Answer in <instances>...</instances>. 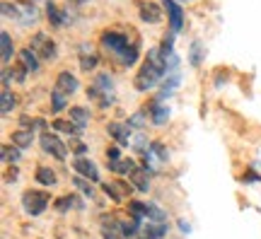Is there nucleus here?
Here are the masks:
<instances>
[{
	"label": "nucleus",
	"mask_w": 261,
	"mask_h": 239,
	"mask_svg": "<svg viewBox=\"0 0 261 239\" xmlns=\"http://www.w3.org/2000/svg\"><path fill=\"white\" fill-rule=\"evenodd\" d=\"M10 70V75H12V77H15V80H17V83H24V77H27V68H24V65L22 63H17V65H12V68H8Z\"/></svg>",
	"instance_id": "4c0bfd02"
},
{
	"label": "nucleus",
	"mask_w": 261,
	"mask_h": 239,
	"mask_svg": "<svg viewBox=\"0 0 261 239\" xmlns=\"http://www.w3.org/2000/svg\"><path fill=\"white\" fill-rule=\"evenodd\" d=\"M75 186H80V191H85V193H90L92 196V186H90V179H75Z\"/></svg>",
	"instance_id": "a19ab883"
},
{
	"label": "nucleus",
	"mask_w": 261,
	"mask_h": 239,
	"mask_svg": "<svg viewBox=\"0 0 261 239\" xmlns=\"http://www.w3.org/2000/svg\"><path fill=\"white\" fill-rule=\"evenodd\" d=\"M109 169H112L114 174H128L130 176L133 172H136V162L121 157V160H116V162H109Z\"/></svg>",
	"instance_id": "4be33fe9"
},
{
	"label": "nucleus",
	"mask_w": 261,
	"mask_h": 239,
	"mask_svg": "<svg viewBox=\"0 0 261 239\" xmlns=\"http://www.w3.org/2000/svg\"><path fill=\"white\" fill-rule=\"evenodd\" d=\"M107 160H109V162L121 160V150H119V147H109V150H107Z\"/></svg>",
	"instance_id": "79ce46f5"
},
{
	"label": "nucleus",
	"mask_w": 261,
	"mask_h": 239,
	"mask_svg": "<svg viewBox=\"0 0 261 239\" xmlns=\"http://www.w3.org/2000/svg\"><path fill=\"white\" fill-rule=\"evenodd\" d=\"M75 203H77V198H75V196H61V198H56L54 208H56L58 213H68L75 205Z\"/></svg>",
	"instance_id": "72a5a7b5"
},
{
	"label": "nucleus",
	"mask_w": 261,
	"mask_h": 239,
	"mask_svg": "<svg viewBox=\"0 0 261 239\" xmlns=\"http://www.w3.org/2000/svg\"><path fill=\"white\" fill-rule=\"evenodd\" d=\"M3 15L12 19H19V5H10V3H3Z\"/></svg>",
	"instance_id": "ea45409f"
},
{
	"label": "nucleus",
	"mask_w": 261,
	"mask_h": 239,
	"mask_svg": "<svg viewBox=\"0 0 261 239\" xmlns=\"http://www.w3.org/2000/svg\"><path fill=\"white\" fill-rule=\"evenodd\" d=\"M102 46L107 48V51H112L114 56H119V54H123L130 44H128V37H126V34H121V32H109V29H107L102 34Z\"/></svg>",
	"instance_id": "39448f33"
},
{
	"label": "nucleus",
	"mask_w": 261,
	"mask_h": 239,
	"mask_svg": "<svg viewBox=\"0 0 261 239\" xmlns=\"http://www.w3.org/2000/svg\"><path fill=\"white\" fill-rule=\"evenodd\" d=\"M29 48H32L41 61H54V58H56V41L48 37V34H44V32H37V34L32 37Z\"/></svg>",
	"instance_id": "7ed1b4c3"
},
{
	"label": "nucleus",
	"mask_w": 261,
	"mask_h": 239,
	"mask_svg": "<svg viewBox=\"0 0 261 239\" xmlns=\"http://www.w3.org/2000/svg\"><path fill=\"white\" fill-rule=\"evenodd\" d=\"M17 160H19V147L3 145V162H5V165H15Z\"/></svg>",
	"instance_id": "e433bc0d"
},
{
	"label": "nucleus",
	"mask_w": 261,
	"mask_h": 239,
	"mask_svg": "<svg viewBox=\"0 0 261 239\" xmlns=\"http://www.w3.org/2000/svg\"><path fill=\"white\" fill-rule=\"evenodd\" d=\"M130 145H133V150H138V152H145V150H148V140H145V136H143V133H138V136H136V138L130 140Z\"/></svg>",
	"instance_id": "58836bf2"
},
{
	"label": "nucleus",
	"mask_w": 261,
	"mask_h": 239,
	"mask_svg": "<svg viewBox=\"0 0 261 239\" xmlns=\"http://www.w3.org/2000/svg\"><path fill=\"white\" fill-rule=\"evenodd\" d=\"M68 3H73V5H85V3H90V0H68Z\"/></svg>",
	"instance_id": "a18cd8bd"
},
{
	"label": "nucleus",
	"mask_w": 261,
	"mask_h": 239,
	"mask_svg": "<svg viewBox=\"0 0 261 239\" xmlns=\"http://www.w3.org/2000/svg\"><path fill=\"white\" fill-rule=\"evenodd\" d=\"M48 203H51V196H48L46 191L32 189V191L22 193V205H24V213H27V215H41V213L48 208Z\"/></svg>",
	"instance_id": "f03ea898"
},
{
	"label": "nucleus",
	"mask_w": 261,
	"mask_h": 239,
	"mask_svg": "<svg viewBox=\"0 0 261 239\" xmlns=\"http://www.w3.org/2000/svg\"><path fill=\"white\" fill-rule=\"evenodd\" d=\"M145 121H148V109L143 107V109H138L133 116H128V128H136V130H140V128H145Z\"/></svg>",
	"instance_id": "cd10ccee"
},
{
	"label": "nucleus",
	"mask_w": 261,
	"mask_h": 239,
	"mask_svg": "<svg viewBox=\"0 0 261 239\" xmlns=\"http://www.w3.org/2000/svg\"><path fill=\"white\" fill-rule=\"evenodd\" d=\"M162 5L167 10V17H169V29H172V34L177 37L181 27H184V10L179 5L177 0H162Z\"/></svg>",
	"instance_id": "0eeeda50"
},
{
	"label": "nucleus",
	"mask_w": 261,
	"mask_h": 239,
	"mask_svg": "<svg viewBox=\"0 0 261 239\" xmlns=\"http://www.w3.org/2000/svg\"><path fill=\"white\" fill-rule=\"evenodd\" d=\"M51 128L61 130V133H68V136H80V133H83V130L77 128L73 121H63V119H56L54 123H51Z\"/></svg>",
	"instance_id": "c85d7f7f"
},
{
	"label": "nucleus",
	"mask_w": 261,
	"mask_h": 239,
	"mask_svg": "<svg viewBox=\"0 0 261 239\" xmlns=\"http://www.w3.org/2000/svg\"><path fill=\"white\" fill-rule=\"evenodd\" d=\"M15 104H17L15 94L10 92V90H3V94H0V111H3V114H10V111L15 109Z\"/></svg>",
	"instance_id": "2f4dec72"
},
{
	"label": "nucleus",
	"mask_w": 261,
	"mask_h": 239,
	"mask_svg": "<svg viewBox=\"0 0 261 239\" xmlns=\"http://www.w3.org/2000/svg\"><path fill=\"white\" fill-rule=\"evenodd\" d=\"M140 232V222L138 220H133V218H130V220H126V222H121V234L123 237H136V234H138Z\"/></svg>",
	"instance_id": "f704fd0d"
},
{
	"label": "nucleus",
	"mask_w": 261,
	"mask_h": 239,
	"mask_svg": "<svg viewBox=\"0 0 261 239\" xmlns=\"http://www.w3.org/2000/svg\"><path fill=\"white\" fill-rule=\"evenodd\" d=\"M167 222H148V230H145V237H152V239H160L167 234Z\"/></svg>",
	"instance_id": "c756f323"
},
{
	"label": "nucleus",
	"mask_w": 261,
	"mask_h": 239,
	"mask_svg": "<svg viewBox=\"0 0 261 239\" xmlns=\"http://www.w3.org/2000/svg\"><path fill=\"white\" fill-rule=\"evenodd\" d=\"M77 61H80V68H83L85 73H90V70L97 68L99 56H97V51H94L90 44H80V46H77Z\"/></svg>",
	"instance_id": "6e6552de"
},
{
	"label": "nucleus",
	"mask_w": 261,
	"mask_h": 239,
	"mask_svg": "<svg viewBox=\"0 0 261 239\" xmlns=\"http://www.w3.org/2000/svg\"><path fill=\"white\" fill-rule=\"evenodd\" d=\"M167 157H169V152H167V147L162 145V143H150V147L143 152V165H145V169H158V165H162V162H167Z\"/></svg>",
	"instance_id": "20e7f679"
},
{
	"label": "nucleus",
	"mask_w": 261,
	"mask_h": 239,
	"mask_svg": "<svg viewBox=\"0 0 261 239\" xmlns=\"http://www.w3.org/2000/svg\"><path fill=\"white\" fill-rule=\"evenodd\" d=\"M102 237L104 239H123L121 234V222H116L114 218H104L102 220Z\"/></svg>",
	"instance_id": "f3484780"
},
{
	"label": "nucleus",
	"mask_w": 261,
	"mask_h": 239,
	"mask_svg": "<svg viewBox=\"0 0 261 239\" xmlns=\"http://www.w3.org/2000/svg\"><path fill=\"white\" fill-rule=\"evenodd\" d=\"M104 193L112 196L114 201H123L130 193V186L123 184V181H109V184H104Z\"/></svg>",
	"instance_id": "4468645a"
},
{
	"label": "nucleus",
	"mask_w": 261,
	"mask_h": 239,
	"mask_svg": "<svg viewBox=\"0 0 261 239\" xmlns=\"http://www.w3.org/2000/svg\"><path fill=\"white\" fill-rule=\"evenodd\" d=\"M65 109V94L63 92H58L56 87L51 90V111H63Z\"/></svg>",
	"instance_id": "c9c22d12"
},
{
	"label": "nucleus",
	"mask_w": 261,
	"mask_h": 239,
	"mask_svg": "<svg viewBox=\"0 0 261 239\" xmlns=\"http://www.w3.org/2000/svg\"><path fill=\"white\" fill-rule=\"evenodd\" d=\"M70 150H73L75 155H80V157H83L85 152H87V145H85V143H73V145H70Z\"/></svg>",
	"instance_id": "37998d69"
},
{
	"label": "nucleus",
	"mask_w": 261,
	"mask_h": 239,
	"mask_svg": "<svg viewBox=\"0 0 261 239\" xmlns=\"http://www.w3.org/2000/svg\"><path fill=\"white\" fill-rule=\"evenodd\" d=\"M0 46H3V61L8 63L10 58H12V51H15V48H12V39H10V32H5V29L0 32Z\"/></svg>",
	"instance_id": "7c9ffc66"
},
{
	"label": "nucleus",
	"mask_w": 261,
	"mask_h": 239,
	"mask_svg": "<svg viewBox=\"0 0 261 239\" xmlns=\"http://www.w3.org/2000/svg\"><path fill=\"white\" fill-rule=\"evenodd\" d=\"M143 239H152V237H143Z\"/></svg>",
	"instance_id": "49530a36"
},
{
	"label": "nucleus",
	"mask_w": 261,
	"mask_h": 239,
	"mask_svg": "<svg viewBox=\"0 0 261 239\" xmlns=\"http://www.w3.org/2000/svg\"><path fill=\"white\" fill-rule=\"evenodd\" d=\"M130 184L136 186L138 191H148L150 189V176H148V169H140V167H136V172L130 174Z\"/></svg>",
	"instance_id": "aec40b11"
},
{
	"label": "nucleus",
	"mask_w": 261,
	"mask_h": 239,
	"mask_svg": "<svg viewBox=\"0 0 261 239\" xmlns=\"http://www.w3.org/2000/svg\"><path fill=\"white\" fill-rule=\"evenodd\" d=\"M46 17H48V22H51L54 27H63L65 22H68V12L61 10L58 5H54V3H48L46 5Z\"/></svg>",
	"instance_id": "dca6fc26"
},
{
	"label": "nucleus",
	"mask_w": 261,
	"mask_h": 239,
	"mask_svg": "<svg viewBox=\"0 0 261 239\" xmlns=\"http://www.w3.org/2000/svg\"><path fill=\"white\" fill-rule=\"evenodd\" d=\"M138 10H140V19H143V22H148V24L162 22V12H160V8L155 3H140Z\"/></svg>",
	"instance_id": "ddd939ff"
},
{
	"label": "nucleus",
	"mask_w": 261,
	"mask_h": 239,
	"mask_svg": "<svg viewBox=\"0 0 261 239\" xmlns=\"http://www.w3.org/2000/svg\"><path fill=\"white\" fill-rule=\"evenodd\" d=\"M179 83H181V75H179V73L167 75V77H165V83H162V92H160L155 99L162 101V99H167V97H172V94H174V90L179 87Z\"/></svg>",
	"instance_id": "2eb2a0df"
},
{
	"label": "nucleus",
	"mask_w": 261,
	"mask_h": 239,
	"mask_svg": "<svg viewBox=\"0 0 261 239\" xmlns=\"http://www.w3.org/2000/svg\"><path fill=\"white\" fill-rule=\"evenodd\" d=\"M145 218L148 222H167V213L155 203H145Z\"/></svg>",
	"instance_id": "393cba45"
},
{
	"label": "nucleus",
	"mask_w": 261,
	"mask_h": 239,
	"mask_svg": "<svg viewBox=\"0 0 261 239\" xmlns=\"http://www.w3.org/2000/svg\"><path fill=\"white\" fill-rule=\"evenodd\" d=\"M37 8L34 5H29V3H24V5H19V22L24 24V27H29L32 22H37Z\"/></svg>",
	"instance_id": "bb28decb"
},
{
	"label": "nucleus",
	"mask_w": 261,
	"mask_h": 239,
	"mask_svg": "<svg viewBox=\"0 0 261 239\" xmlns=\"http://www.w3.org/2000/svg\"><path fill=\"white\" fill-rule=\"evenodd\" d=\"M138 56H140V51H138V44L133 41L123 54H119L116 58H119V63L123 65V68H130V65H136V61H138Z\"/></svg>",
	"instance_id": "412c9836"
},
{
	"label": "nucleus",
	"mask_w": 261,
	"mask_h": 239,
	"mask_svg": "<svg viewBox=\"0 0 261 239\" xmlns=\"http://www.w3.org/2000/svg\"><path fill=\"white\" fill-rule=\"evenodd\" d=\"M70 121H73L80 130H85L87 128V121H90V111L83 109V107H73V109H70Z\"/></svg>",
	"instance_id": "5701e85b"
},
{
	"label": "nucleus",
	"mask_w": 261,
	"mask_h": 239,
	"mask_svg": "<svg viewBox=\"0 0 261 239\" xmlns=\"http://www.w3.org/2000/svg\"><path fill=\"white\" fill-rule=\"evenodd\" d=\"M37 181L41 186H56V172L51 167H37Z\"/></svg>",
	"instance_id": "b1692460"
},
{
	"label": "nucleus",
	"mask_w": 261,
	"mask_h": 239,
	"mask_svg": "<svg viewBox=\"0 0 261 239\" xmlns=\"http://www.w3.org/2000/svg\"><path fill=\"white\" fill-rule=\"evenodd\" d=\"M56 90L58 92H63L65 97H70V94H75L77 90H80V83H77L75 75H70L68 70H63V73H58V77H56Z\"/></svg>",
	"instance_id": "9d476101"
},
{
	"label": "nucleus",
	"mask_w": 261,
	"mask_h": 239,
	"mask_svg": "<svg viewBox=\"0 0 261 239\" xmlns=\"http://www.w3.org/2000/svg\"><path fill=\"white\" fill-rule=\"evenodd\" d=\"M73 167H75V172H77V176H85V179H90V181H99V169H97V165H94L92 160L77 157Z\"/></svg>",
	"instance_id": "1a4fd4ad"
},
{
	"label": "nucleus",
	"mask_w": 261,
	"mask_h": 239,
	"mask_svg": "<svg viewBox=\"0 0 261 239\" xmlns=\"http://www.w3.org/2000/svg\"><path fill=\"white\" fill-rule=\"evenodd\" d=\"M128 213H130V218L138 220V222L148 220V218H145V203H140V201H130L128 203Z\"/></svg>",
	"instance_id": "473e14b6"
},
{
	"label": "nucleus",
	"mask_w": 261,
	"mask_h": 239,
	"mask_svg": "<svg viewBox=\"0 0 261 239\" xmlns=\"http://www.w3.org/2000/svg\"><path fill=\"white\" fill-rule=\"evenodd\" d=\"M19 63L24 65L29 73H39V56L32 48H22L19 51Z\"/></svg>",
	"instance_id": "6ab92c4d"
},
{
	"label": "nucleus",
	"mask_w": 261,
	"mask_h": 239,
	"mask_svg": "<svg viewBox=\"0 0 261 239\" xmlns=\"http://www.w3.org/2000/svg\"><path fill=\"white\" fill-rule=\"evenodd\" d=\"M165 75H167V70H165L162 51H160V48H150L148 58L143 61L138 75H136V80H133V87H136L138 92H148V90H152Z\"/></svg>",
	"instance_id": "f257e3e1"
},
{
	"label": "nucleus",
	"mask_w": 261,
	"mask_h": 239,
	"mask_svg": "<svg viewBox=\"0 0 261 239\" xmlns=\"http://www.w3.org/2000/svg\"><path fill=\"white\" fill-rule=\"evenodd\" d=\"M39 143H41V150H44L46 155L56 157V160H65V155H68V147H65L63 143H61V138H56L54 133H41Z\"/></svg>",
	"instance_id": "423d86ee"
},
{
	"label": "nucleus",
	"mask_w": 261,
	"mask_h": 239,
	"mask_svg": "<svg viewBox=\"0 0 261 239\" xmlns=\"http://www.w3.org/2000/svg\"><path fill=\"white\" fill-rule=\"evenodd\" d=\"M107 133L112 136L116 143H121V145H130V140H133V136H130V128L128 126H123V123H109L107 126Z\"/></svg>",
	"instance_id": "f8f14e48"
},
{
	"label": "nucleus",
	"mask_w": 261,
	"mask_h": 239,
	"mask_svg": "<svg viewBox=\"0 0 261 239\" xmlns=\"http://www.w3.org/2000/svg\"><path fill=\"white\" fill-rule=\"evenodd\" d=\"M203 56H205L203 41H191V51H189V63L194 65V68H198V65H201V61H203Z\"/></svg>",
	"instance_id": "a878e982"
},
{
	"label": "nucleus",
	"mask_w": 261,
	"mask_h": 239,
	"mask_svg": "<svg viewBox=\"0 0 261 239\" xmlns=\"http://www.w3.org/2000/svg\"><path fill=\"white\" fill-rule=\"evenodd\" d=\"M145 109H148L150 119H152V123H155V126L167 123V119H169V107H167V104H162L160 99H152V101H150V107L145 104Z\"/></svg>",
	"instance_id": "9b49d317"
},
{
	"label": "nucleus",
	"mask_w": 261,
	"mask_h": 239,
	"mask_svg": "<svg viewBox=\"0 0 261 239\" xmlns=\"http://www.w3.org/2000/svg\"><path fill=\"white\" fill-rule=\"evenodd\" d=\"M32 143H34V130L32 128H22V130H15V133H12V145L19 147V150L32 147Z\"/></svg>",
	"instance_id": "a211bd4d"
},
{
	"label": "nucleus",
	"mask_w": 261,
	"mask_h": 239,
	"mask_svg": "<svg viewBox=\"0 0 261 239\" xmlns=\"http://www.w3.org/2000/svg\"><path fill=\"white\" fill-rule=\"evenodd\" d=\"M179 230H181V232H191V225H189L187 220H179Z\"/></svg>",
	"instance_id": "c03bdc74"
}]
</instances>
